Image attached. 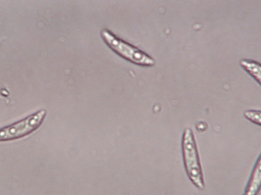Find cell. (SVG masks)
I'll use <instances>...</instances> for the list:
<instances>
[{"label": "cell", "instance_id": "obj_4", "mask_svg": "<svg viewBox=\"0 0 261 195\" xmlns=\"http://www.w3.org/2000/svg\"><path fill=\"white\" fill-rule=\"evenodd\" d=\"M261 190V153L256 162L244 195H257Z\"/></svg>", "mask_w": 261, "mask_h": 195}, {"label": "cell", "instance_id": "obj_5", "mask_svg": "<svg viewBox=\"0 0 261 195\" xmlns=\"http://www.w3.org/2000/svg\"><path fill=\"white\" fill-rule=\"evenodd\" d=\"M240 65L248 74L251 75L261 86V64L251 59H242Z\"/></svg>", "mask_w": 261, "mask_h": 195}, {"label": "cell", "instance_id": "obj_3", "mask_svg": "<svg viewBox=\"0 0 261 195\" xmlns=\"http://www.w3.org/2000/svg\"><path fill=\"white\" fill-rule=\"evenodd\" d=\"M101 35L105 42L116 53L125 59L128 60L134 64H138V65L146 66V67H151V66L154 65V60L152 59L150 57L137 47L122 41V39L118 38L108 30H106V29L102 30L101 32Z\"/></svg>", "mask_w": 261, "mask_h": 195}, {"label": "cell", "instance_id": "obj_6", "mask_svg": "<svg viewBox=\"0 0 261 195\" xmlns=\"http://www.w3.org/2000/svg\"><path fill=\"white\" fill-rule=\"evenodd\" d=\"M244 116L253 124H257L261 127V110L251 109V110H245Z\"/></svg>", "mask_w": 261, "mask_h": 195}, {"label": "cell", "instance_id": "obj_1", "mask_svg": "<svg viewBox=\"0 0 261 195\" xmlns=\"http://www.w3.org/2000/svg\"><path fill=\"white\" fill-rule=\"evenodd\" d=\"M184 166L190 182L199 190L205 188L203 173L199 159L196 140L191 129L184 130L182 140Z\"/></svg>", "mask_w": 261, "mask_h": 195}, {"label": "cell", "instance_id": "obj_2", "mask_svg": "<svg viewBox=\"0 0 261 195\" xmlns=\"http://www.w3.org/2000/svg\"><path fill=\"white\" fill-rule=\"evenodd\" d=\"M47 112L40 110L24 119L0 128V142L14 141L35 132L45 119Z\"/></svg>", "mask_w": 261, "mask_h": 195}]
</instances>
